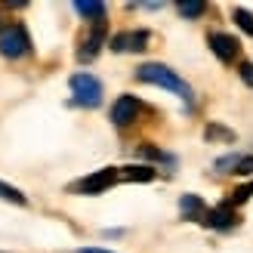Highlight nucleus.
Instances as JSON below:
<instances>
[{"mask_svg":"<svg viewBox=\"0 0 253 253\" xmlns=\"http://www.w3.org/2000/svg\"><path fill=\"white\" fill-rule=\"evenodd\" d=\"M179 210L185 213L188 219H195V216H201V213H204V204H201V198H198V195H182Z\"/></svg>","mask_w":253,"mask_h":253,"instance_id":"obj_12","label":"nucleus"},{"mask_svg":"<svg viewBox=\"0 0 253 253\" xmlns=\"http://www.w3.org/2000/svg\"><path fill=\"white\" fill-rule=\"evenodd\" d=\"M74 9H78L84 19H93V25L105 22V3H99V0H81V3H74Z\"/></svg>","mask_w":253,"mask_h":253,"instance_id":"obj_10","label":"nucleus"},{"mask_svg":"<svg viewBox=\"0 0 253 253\" xmlns=\"http://www.w3.org/2000/svg\"><path fill=\"white\" fill-rule=\"evenodd\" d=\"M204 222L213 225V229H232V225L238 222V216H235V210H232L229 204H222V207L207 210V213H204Z\"/></svg>","mask_w":253,"mask_h":253,"instance_id":"obj_9","label":"nucleus"},{"mask_svg":"<svg viewBox=\"0 0 253 253\" xmlns=\"http://www.w3.org/2000/svg\"><path fill=\"white\" fill-rule=\"evenodd\" d=\"M0 198L3 201H9V204H28V198H25L19 188H12V185H6V182H0Z\"/></svg>","mask_w":253,"mask_h":253,"instance_id":"obj_15","label":"nucleus"},{"mask_svg":"<svg viewBox=\"0 0 253 253\" xmlns=\"http://www.w3.org/2000/svg\"><path fill=\"white\" fill-rule=\"evenodd\" d=\"M139 115V99L136 96H121L115 105H111V121H115L118 126H126L133 124Z\"/></svg>","mask_w":253,"mask_h":253,"instance_id":"obj_6","label":"nucleus"},{"mask_svg":"<svg viewBox=\"0 0 253 253\" xmlns=\"http://www.w3.org/2000/svg\"><path fill=\"white\" fill-rule=\"evenodd\" d=\"M232 16H235V22H238V28H241L247 37H253V16H250V12H247L244 6H235Z\"/></svg>","mask_w":253,"mask_h":253,"instance_id":"obj_13","label":"nucleus"},{"mask_svg":"<svg viewBox=\"0 0 253 253\" xmlns=\"http://www.w3.org/2000/svg\"><path fill=\"white\" fill-rule=\"evenodd\" d=\"M136 78L142 84H155V86H164V90H170L176 96H182L185 102H192V86H188L179 74H176L173 68L167 65H158V62H148V65H142L136 71Z\"/></svg>","mask_w":253,"mask_h":253,"instance_id":"obj_1","label":"nucleus"},{"mask_svg":"<svg viewBox=\"0 0 253 253\" xmlns=\"http://www.w3.org/2000/svg\"><path fill=\"white\" fill-rule=\"evenodd\" d=\"M213 136H222V139H229L232 133H229V130H222V126H207V139H213Z\"/></svg>","mask_w":253,"mask_h":253,"instance_id":"obj_19","label":"nucleus"},{"mask_svg":"<svg viewBox=\"0 0 253 253\" xmlns=\"http://www.w3.org/2000/svg\"><path fill=\"white\" fill-rule=\"evenodd\" d=\"M250 198H253V182H247V185H241V188H235L232 198H229V207H235V204H247Z\"/></svg>","mask_w":253,"mask_h":253,"instance_id":"obj_16","label":"nucleus"},{"mask_svg":"<svg viewBox=\"0 0 253 253\" xmlns=\"http://www.w3.org/2000/svg\"><path fill=\"white\" fill-rule=\"evenodd\" d=\"M235 173H241V176L253 173V158H241V161H238V167H235Z\"/></svg>","mask_w":253,"mask_h":253,"instance_id":"obj_18","label":"nucleus"},{"mask_svg":"<svg viewBox=\"0 0 253 253\" xmlns=\"http://www.w3.org/2000/svg\"><path fill=\"white\" fill-rule=\"evenodd\" d=\"M121 179V173L115 170V167H105V170H96V173H90L86 179H81L78 185V192H84V195H99V192H105V188H111Z\"/></svg>","mask_w":253,"mask_h":253,"instance_id":"obj_4","label":"nucleus"},{"mask_svg":"<svg viewBox=\"0 0 253 253\" xmlns=\"http://www.w3.org/2000/svg\"><path fill=\"white\" fill-rule=\"evenodd\" d=\"M148 43V31H124L111 37V49L115 53H139Z\"/></svg>","mask_w":253,"mask_h":253,"instance_id":"obj_5","label":"nucleus"},{"mask_svg":"<svg viewBox=\"0 0 253 253\" xmlns=\"http://www.w3.org/2000/svg\"><path fill=\"white\" fill-rule=\"evenodd\" d=\"M210 49L219 62H235L238 59V41L232 34H210Z\"/></svg>","mask_w":253,"mask_h":253,"instance_id":"obj_7","label":"nucleus"},{"mask_svg":"<svg viewBox=\"0 0 253 253\" xmlns=\"http://www.w3.org/2000/svg\"><path fill=\"white\" fill-rule=\"evenodd\" d=\"M71 93H74V102L84 105V108H96L102 102V84H99L93 74H74L71 78Z\"/></svg>","mask_w":253,"mask_h":253,"instance_id":"obj_2","label":"nucleus"},{"mask_svg":"<svg viewBox=\"0 0 253 253\" xmlns=\"http://www.w3.org/2000/svg\"><path fill=\"white\" fill-rule=\"evenodd\" d=\"M102 43H105V28H102V25H96V28L84 37V43L78 49V59L81 62H93L99 56V49H102Z\"/></svg>","mask_w":253,"mask_h":253,"instance_id":"obj_8","label":"nucleus"},{"mask_svg":"<svg viewBox=\"0 0 253 253\" xmlns=\"http://www.w3.org/2000/svg\"><path fill=\"white\" fill-rule=\"evenodd\" d=\"M238 74L244 78L247 86H253V62H241V65H238Z\"/></svg>","mask_w":253,"mask_h":253,"instance_id":"obj_17","label":"nucleus"},{"mask_svg":"<svg viewBox=\"0 0 253 253\" xmlns=\"http://www.w3.org/2000/svg\"><path fill=\"white\" fill-rule=\"evenodd\" d=\"M28 49H31V41L22 25H9V28L0 31V53L6 59H22Z\"/></svg>","mask_w":253,"mask_h":253,"instance_id":"obj_3","label":"nucleus"},{"mask_svg":"<svg viewBox=\"0 0 253 253\" xmlns=\"http://www.w3.org/2000/svg\"><path fill=\"white\" fill-rule=\"evenodd\" d=\"M204 9H207L204 0H182V3H179V12H182L185 19H198Z\"/></svg>","mask_w":253,"mask_h":253,"instance_id":"obj_14","label":"nucleus"},{"mask_svg":"<svg viewBox=\"0 0 253 253\" xmlns=\"http://www.w3.org/2000/svg\"><path fill=\"white\" fill-rule=\"evenodd\" d=\"M81 253H115V250H102V247H84Z\"/></svg>","mask_w":253,"mask_h":253,"instance_id":"obj_20","label":"nucleus"},{"mask_svg":"<svg viewBox=\"0 0 253 253\" xmlns=\"http://www.w3.org/2000/svg\"><path fill=\"white\" fill-rule=\"evenodd\" d=\"M121 179H126V182H151L155 179V170L151 167H124Z\"/></svg>","mask_w":253,"mask_h":253,"instance_id":"obj_11","label":"nucleus"}]
</instances>
